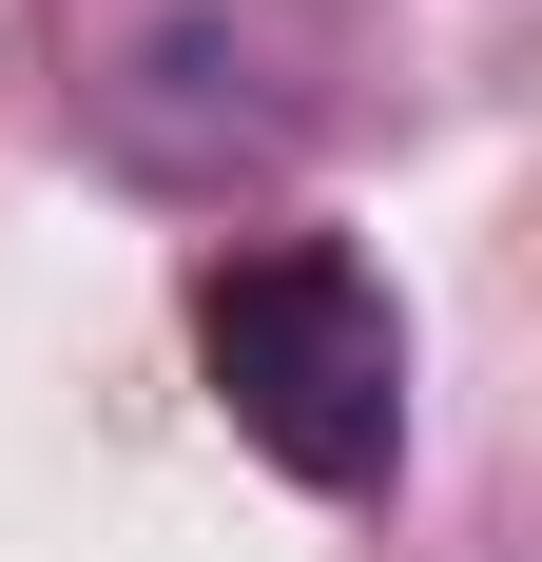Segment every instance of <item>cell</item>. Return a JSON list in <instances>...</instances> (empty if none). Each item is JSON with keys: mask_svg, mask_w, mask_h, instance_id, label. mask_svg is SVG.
<instances>
[{"mask_svg": "<svg viewBox=\"0 0 542 562\" xmlns=\"http://www.w3.org/2000/svg\"><path fill=\"white\" fill-rule=\"evenodd\" d=\"M194 349H214V407L252 427L291 485H387L407 465V311H387L349 252H233L214 291H194Z\"/></svg>", "mask_w": 542, "mask_h": 562, "instance_id": "1", "label": "cell"}]
</instances>
